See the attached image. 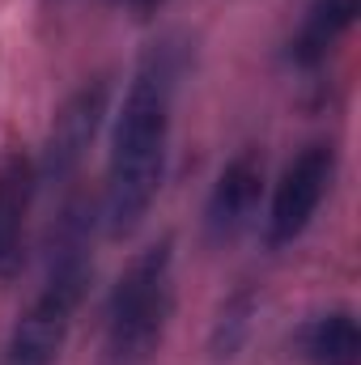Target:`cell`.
<instances>
[{"label":"cell","instance_id":"6da1fadb","mask_svg":"<svg viewBox=\"0 0 361 365\" xmlns=\"http://www.w3.org/2000/svg\"><path fill=\"white\" fill-rule=\"evenodd\" d=\"M183 73V47L175 38L153 43L123 93V110L111 140V166L102 187V225L111 238H128L149 217L158 187L166 175V145H171V106Z\"/></svg>","mask_w":361,"mask_h":365},{"label":"cell","instance_id":"7a4b0ae2","mask_svg":"<svg viewBox=\"0 0 361 365\" xmlns=\"http://www.w3.org/2000/svg\"><path fill=\"white\" fill-rule=\"evenodd\" d=\"M90 238H93V204L86 195H73L56 225H51V247H47V280L39 297L26 306L17 319L9 344H4V365H56L73 314L86 302L93 276L90 259Z\"/></svg>","mask_w":361,"mask_h":365},{"label":"cell","instance_id":"3957f363","mask_svg":"<svg viewBox=\"0 0 361 365\" xmlns=\"http://www.w3.org/2000/svg\"><path fill=\"white\" fill-rule=\"evenodd\" d=\"M171 268H175V242L162 238L158 247L141 251L128 272L119 276V284L111 289L106 302V357L115 365H136L145 361L171 319L175 306V284H171Z\"/></svg>","mask_w":361,"mask_h":365},{"label":"cell","instance_id":"277c9868","mask_svg":"<svg viewBox=\"0 0 361 365\" xmlns=\"http://www.w3.org/2000/svg\"><path fill=\"white\" fill-rule=\"evenodd\" d=\"M336 179V149L332 145H306L276 182V195H272V217H268V238L272 247H285L293 242L310 217L319 212L327 187Z\"/></svg>","mask_w":361,"mask_h":365},{"label":"cell","instance_id":"5b68a950","mask_svg":"<svg viewBox=\"0 0 361 365\" xmlns=\"http://www.w3.org/2000/svg\"><path fill=\"white\" fill-rule=\"evenodd\" d=\"M106 102H111V81L106 77H93L86 81L77 93H68V102L60 106L51 132H47V149H43V162L34 166V175L43 182H64L86 158L93 132L106 115Z\"/></svg>","mask_w":361,"mask_h":365},{"label":"cell","instance_id":"8992f818","mask_svg":"<svg viewBox=\"0 0 361 365\" xmlns=\"http://www.w3.org/2000/svg\"><path fill=\"white\" fill-rule=\"evenodd\" d=\"M260 191H264V153L260 149H243L221 170V179H217L213 195H208V208H204V234H208L213 247L234 242L251 225Z\"/></svg>","mask_w":361,"mask_h":365},{"label":"cell","instance_id":"52a82bcc","mask_svg":"<svg viewBox=\"0 0 361 365\" xmlns=\"http://www.w3.org/2000/svg\"><path fill=\"white\" fill-rule=\"evenodd\" d=\"M34 162L21 149H9L0 158V284L21 272L26 259V217L34 204Z\"/></svg>","mask_w":361,"mask_h":365},{"label":"cell","instance_id":"ba28073f","mask_svg":"<svg viewBox=\"0 0 361 365\" xmlns=\"http://www.w3.org/2000/svg\"><path fill=\"white\" fill-rule=\"evenodd\" d=\"M357 13H361V0H315L310 13H306V26L293 38V60L302 68L323 64L327 51H332V43L357 21Z\"/></svg>","mask_w":361,"mask_h":365},{"label":"cell","instance_id":"9c48e42d","mask_svg":"<svg viewBox=\"0 0 361 365\" xmlns=\"http://www.w3.org/2000/svg\"><path fill=\"white\" fill-rule=\"evenodd\" d=\"M306 357L315 365H357L361 361V327L349 310H332L310 323Z\"/></svg>","mask_w":361,"mask_h":365},{"label":"cell","instance_id":"30bf717a","mask_svg":"<svg viewBox=\"0 0 361 365\" xmlns=\"http://www.w3.org/2000/svg\"><path fill=\"white\" fill-rule=\"evenodd\" d=\"M251 314H255V293L251 289H238L234 297H225L221 314H217V327H213V357H234L251 331Z\"/></svg>","mask_w":361,"mask_h":365},{"label":"cell","instance_id":"8fae6325","mask_svg":"<svg viewBox=\"0 0 361 365\" xmlns=\"http://www.w3.org/2000/svg\"><path fill=\"white\" fill-rule=\"evenodd\" d=\"M128 4H132V9H136L141 17H149V13H153V9H162L166 0H128Z\"/></svg>","mask_w":361,"mask_h":365}]
</instances>
